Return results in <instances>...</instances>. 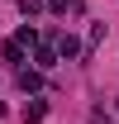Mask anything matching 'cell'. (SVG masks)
I'll return each mask as SVG.
<instances>
[{
	"instance_id": "obj_4",
	"label": "cell",
	"mask_w": 119,
	"mask_h": 124,
	"mask_svg": "<svg viewBox=\"0 0 119 124\" xmlns=\"http://www.w3.org/2000/svg\"><path fill=\"white\" fill-rule=\"evenodd\" d=\"M0 57L19 72V67H24V43H19V38H5V43H0Z\"/></svg>"
},
{
	"instance_id": "obj_1",
	"label": "cell",
	"mask_w": 119,
	"mask_h": 124,
	"mask_svg": "<svg viewBox=\"0 0 119 124\" xmlns=\"http://www.w3.org/2000/svg\"><path fill=\"white\" fill-rule=\"evenodd\" d=\"M52 43H57V53H62V57H67V62H72V57H81V53H86V43H81L76 33H67V29H62V33H52Z\"/></svg>"
},
{
	"instance_id": "obj_5",
	"label": "cell",
	"mask_w": 119,
	"mask_h": 124,
	"mask_svg": "<svg viewBox=\"0 0 119 124\" xmlns=\"http://www.w3.org/2000/svg\"><path fill=\"white\" fill-rule=\"evenodd\" d=\"M19 115H24V124H43V119H48V105H43V100H29Z\"/></svg>"
},
{
	"instance_id": "obj_7",
	"label": "cell",
	"mask_w": 119,
	"mask_h": 124,
	"mask_svg": "<svg viewBox=\"0 0 119 124\" xmlns=\"http://www.w3.org/2000/svg\"><path fill=\"white\" fill-rule=\"evenodd\" d=\"M15 5H19V15H24V19H33L38 10H48V0H15Z\"/></svg>"
},
{
	"instance_id": "obj_9",
	"label": "cell",
	"mask_w": 119,
	"mask_h": 124,
	"mask_svg": "<svg viewBox=\"0 0 119 124\" xmlns=\"http://www.w3.org/2000/svg\"><path fill=\"white\" fill-rule=\"evenodd\" d=\"M90 124H114V119H110L105 110H90Z\"/></svg>"
},
{
	"instance_id": "obj_2",
	"label": "cell",
	"mask_w": 119,
	"mask_h": 124,
	"mask_svg": "<svg viewBox=\"0 0 119 124\" xmlns=\"http://www.w3.org/2000/svg\"><path fill=\"white\" fill-rule=\"evenodd\" d=\"M15 81H19V91H24V95H33L38 86H43V67H19Z\"/></svg>"
},
{
	"instance_id": "obj_6",
	"label": "cell",
	"mask_w": 119,
	"mask_h": 124,
	"mask_svg": "<svg viewBox=\"0 0 119 124\" xmlns=\"http://www.w3.org/2000/svg\"><path fill=\"white\" fill-rule=\"evenodd\" d=\"M15 38H19L24 48H38V29H33V24H19V29H15Z\"/></svg>"
},
{
	"instance_id": "obj_8",
	"label": "cell",
	"mask_w": 119,
	"mask_h": 124,
	"mask_svg": "<svg viewBox=\"0 0 119 124\" xmlns=\"http://www.w3.org/2000/svg\"><path fill=\"white\" fill-rule=\"evenodd\" d=\"M100 38H105V24H90V33H86V53H90V48H100Z\"/></svg>"
},
{
	"instance_id": "obj_3",
	"label": "cell",
	"mask_w": 119,
	"mask_h": 124,
	"mask_svg": "<svg viewBox=\"0 0 119 124\" xmlns=\"http://www.w3.org/2000/svg\"><path fill=\"white\" fill-rule=\"evenodd\" d=\"M57 62H62L57 43H38V48H33V67H43V72H48V67H57Z\"/></svg>"
}]
</instances>
